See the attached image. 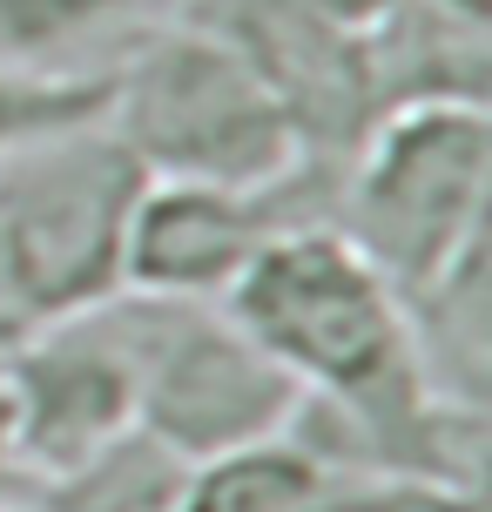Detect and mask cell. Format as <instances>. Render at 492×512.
<instances>
[{
	"label": "cell",
	"instance_id": "obj_11",
	"mask_svg": "<svg viewBox=\"0 0 492 512\" xmlns=\"http://www.w3.org/2000/svg\"><path fill=\"white\" fill-rule=\"evenodd\" d=\"M0 499H14V405H7V344H0Z\"/></svg>",
	"mask_w": 492,
	"mask_h": 512
},
{
	"label": "cell",
	"instance_id": "obj_5",
	"mask_svg": "<svg viewBox=\"0 0 492 512\" xmlns=\"http://www.w3.org/2000/svg\"><path fill=\"white\" fill-rule=\"evenodd\" d=\"M331 182L337 176L324 169L270 189L142 176L122 230V290L223 304L230 283L263 256V243H277L290 223H331Z\"/></svg>",
	"mask_w": 492,
	"mask_h": 512
},
{
	"label": "cell",
	"instance_id": "obj_12",
	"mask_svg": "<svg viewBox=\"0 0 492 512\" xmlns=\"http://www.w3.org/2000/svg\"><path fill=\"white\" fill-rule=\"evenodd\" d=\"M418 7H432V14H439V21H452V27L492 34V0H418Z\"/></svg>",
	"mask_w": 492,
	"mask_h": 512
},
{
	"label": "cell",
	"instance_id": "obj_1",
	"mask_svg": "<svg viewBox=\"0 0 492 512\" xmlns=\"http://www.w3.org/2000/svg\"><path fill=\"white\" fill-rule=\"evenodd\" d=\"M102 128L142 176L169 182L270 189L311 169L284 102L216 21H156L135 34L108 68Z\"/></svg>",
	"mask_w": 492,
	"mask_h": 512
},
{
	"label": "cell",
	"instance_id": "obj_2",
	"mask_svg": "<svg viewBox=\"0 0 492 512\" xmlns=\"http://www.w3.org/2000/svg\"><path fill=\"white\" fill-rule=\"evenodd\" d=\"M492 122L479 95L398 102L358 135L331 182V223L412 304L486 243Z\"/></svg>",
	"mask_w": 492,
	"mask_h": 512
},
{
	"label": "cell",
	"instance_id": "obj_14",
	"mask_svg": "<svg viewBox=\"0 0 492 512\" xmlns=\"http://www.w3.org/2000/svg\"><path fill=\"white\" fill-rule=\"evenodd\" d=\"M14 337V304H7V277H0V344Z\"/></svg>",
	"mask_w": 492,
	"mask_h": 512
},
{
	"label": "cell",
	"instance_id": "obj_10",
	"mask_svg": "<svg viewBox=\"0 0 492 512\" xmlns=\"http://www.w3.org/2000/svg\"><path fill=\"white\" fill-rule=\"evenodd\" d=\"M115 21H135V0H0V61L54 68L61 48Z\"/></svg>",
	"mask_w": 492,
	"mask_h": 512
},
{
	"label": "cell",
	"instance_id": "obj_8",
	"mask_svg": "<svg viewBox=\"0 0 492 512\" xmlns=\"http://www.w3.org/2000/svg\"><path fill=\"white\" fill-rule=\"evenodd\" d=\"M182 486H189V465L135 425L129 438L102 445L75 472L48 479L41 492H14V499H34L48 512H176Z\"/></svg>",
	"mask_w": 492,
	"mask_h": 512
},
{
	"label": "cell",
	"instance_id": "obj_7",
	"mask_svg": "<svg viewBox=\"0 0 492 512\" xmlns=\"http://www.w3.org/2000/svg\"><path fill=\"white\" fill-rule=\"evenodd\" d=\"M432 492L439 486H418V479L344 472L284 432L230 459L189 465L176 512H425Z\"/></svg>",
	"mask_w": 492,
	"mask_h": 512
},
{
	"label": "cell",
	"instance_id": "obj_6",
	"mask_svg": "<svg viewBox=\"0 0 492 512\" xmlns=\"http://www.w3.org/2000/svg\"><path fill=\"white\" fill-rule=\"evenodd\" d=\"M7 405H14V492H41L102 445L135 432V351L122 304L54 317L7 337Z\"/></svg>",
	"mask_w": 492,
	"mask_h": 512
},
{
	"label": "cell",
	"instance_id": "obj_13",
	"mask_svg": "<svg viewBox=\"0 0 492 512\" xmlns=\"http://www.w3.org/2000/svg\"><path fill=\"white\" fill-rule=\"evenodd\" d=\"M209 7L216 0H135V14H149V21H196Z\"/></svg>",
	"mask_w": 492,
	"mask_h": 512
},
{
	"label": "cell",
	"instance_id": "obj_15",
	"mask_svg": "<svg viewBox=\"0 0 492 512\" xmlns=\"http://www.w3.org/2000/svg\"><path fill=\"white\" fill-rule=\"evenodd\" d=\"M0 512H48V506H34V499H0Z\"/></svg>",
	"mask_w": 492,
	"mask_h": 512
},
{
	"label": "cell",
	"instance_id": "obj_4",
	"mask_svg": "<svg viewBox=\"0 0 492 512\" xmlns=\"http://www.w3.org/2000/svg\"><path fill=\"white\" fill-rule=\"evenodd\" d=\"M135 351V425L182 465H209L290 432L297 384L223 304L115 290Z\"/></svg>",
	"mask_w": 492,
	"mask_h": 512
},
{
	"label": "cell",
	"instance_id": "obj_9",
	"mask_svg": "<svg viewBox=\"0 0 492 512\" xmlns=\"http://www.w3.org/2000/svg\"><path fill=\"white\" fill-rule=\"evenodd\" d=\"M108 108V68H34L0 61V162L7 155L95 128Z\"/></svg>",
	"mask_w": 492,
	"mask_h": 512
},
{
	"label": "cell",
	"instance_id": "obj_3",
	"mask_svg": "<svg viewBox=\"0 0 492 512\" xmlns=\"http://www.w3.org/2000/svg\"><path fill=\"white\" fill-rule=\"evenodd\" d=\"M142 169L102 122L0 162V277L14 337L122 290V230Z\"/></svg>",
	"mask_w": 492,
	"mask_h": 512
}]
</instances>
